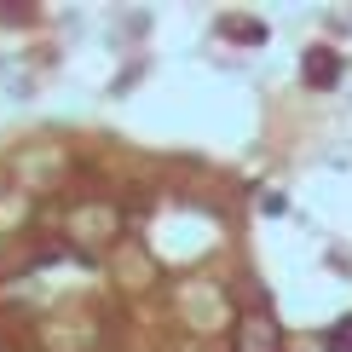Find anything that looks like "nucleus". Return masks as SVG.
<instances>
[{
    "instance_id": "nucleus-1",
    "label": "nucleus",
    "mask_w": 352,
    "mask_h": 352,
    "mask_svg": "<svg viewBox=\"0 0 352 352\" xmlns=\"http://www.w3.org/2000/svg\"><path fill=\"white\" fill-rule=\"evenodd\" d=\"M231 352H283V324H277L272 306H254V312L237 318V329H231Z\"/></svg>"
},
{
    "instance_id": "nucleus-2",
    "label": "nucleus",
    "mask_w": 352,
    "mask_h": 352,
    "mask_svg": "<svg viewBox=\"0 0 352 352\" xmlns=\"http://www.w3.org/2000/svg\"><path fill=\"white\" fill-rule=\"evenodd\" d=\"M300 76L312 87H335V81H341V52H335V47H312L300 58Z\"/></svg>"
},
{
    "instance_id": "nucleus-3",
    "label": "nucleus",
    "mask_w": 352,
    "mask_h": 352,
    "mask_svg": "<svg viewBox=\"0 0 352 352\" xmlns=\"http://www.w3.org/2000/svg\"><path fill=\"white\" fill-rule=\"evenodd\" d=\"M219 35H226V41H243V47H260V41H266V23L231 12V18H219Z\"/></svg>"
},
{
    "instance_id": "nucleus-4",
    "label": "nucleus",
    "mask_w": 352,
    "mask_h": 352,
    "mask_svg": "<svg viewBox=\"0 0 352 352\" xmlns=\"http://www.w3.org/2000/svg\"><path fill=\"white\" fill-rule=\"evenodd\" d=\"M329 352H352V318H341V324L329 329Z\"/></svg>"
}]
</instances>
